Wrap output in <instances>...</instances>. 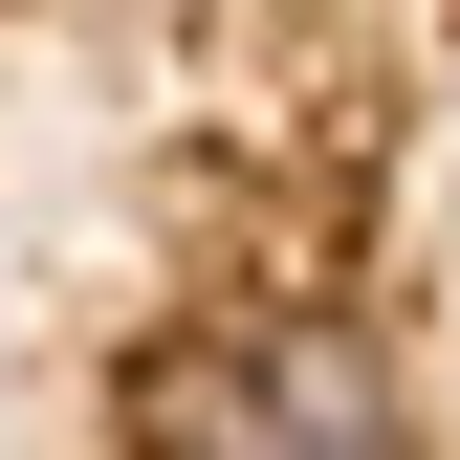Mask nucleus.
<instances>
[{"mask_svg":"<svg viewBox=\"0 0 460 460\" xmlns=\"http://www.w3.org/2000/svg\"><path fill=\"white\" fill-rule=\"evenodd\" d=\"M176 417H198V438H394V351L329 329V307H285V329H242L219 373H176Z\"/></svg>","mask_w":460,"mask_h":460,"instance_id":"1","label":"nucleus"}]
</instances>
